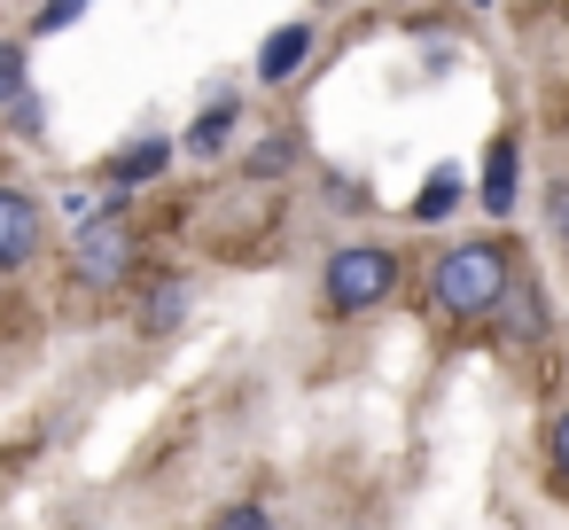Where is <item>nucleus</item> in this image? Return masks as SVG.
<instances>
[{
  "mask_svg": "<svg viewBox=\"0 0 569 530\" xmlns=\"http://www.w3.org/2000/svg\"><path fill=\"white\" fill-rule=\"evenodd\" d=\"M507 289H515V258L499 234H468V242L437 250V266H429V312H445V320H483L507 304Z\"/></svg>",
  "mask_w": 569,
  "mask_h": 530,
  "instance_id": "nucleus-1",
  "label": "nucleus"
},
{
  "mask_svg": "<svg viewBox=\"0 0 569 530\" xmlns=\"http://www.w3.org/2000/svg\"><path fill=\"white\" fill-rule=\"evenodd\" d=\"M320 297H328V312H343V320H359V312H382L390 297H398V250L390 242H336L328 250V266H320Z\"/></svg>",
  "mask_w": 569,
  "mask_h": 530,
  "instance_id": "nucleus-2",
  "label": "nucleus"
},
{
  "mask_svg": "<svg viewBox=\"0 0 569 530\" xmlns=\"http://www.w3.org/2000/svg\"><path fill=\"white\" fill-rule=\"evenodd\" d=\"M133 258H141V234H133L118 211H102V219H87V227L71 234V273H79L87 289H118V281L133 273Z\"/></svg>",
  "mask_w": 569,
  "mask_h": 530,
  "instance_id": "nucleus-3",
  "label": "nucleus"
},
{
  "mask_svg": "<svg viewBox=\"0 0 569 530\" xmlns=\"http://www.w3.org/2000/svg\"><path fill=\"white\" fill-rule=\"evenodd\" d=\"M40 234H48L40 203H32L24 188H0V273L32 266V258H40Z\"/></svg>",
  "mask_w": 569,
  "mask_h": 530,
  "instance_id": "nucleus-4",
  "label": "nucleus"
},
{
  "mask_svg": "<svg viewBox=\"0 0 569 530\" xmlns=\"http://www.w3.org/2000/svg\"><path fill=\"white\" fill-rule=\"evenodd\" d=\"M483 211L491 219H515V203H522V141L515 133H499L491 149H483Z\"/></svg>",
  "mask_w": 569,
  "mask_h": 530,
  "instance_id": "nucleus-5",
  "label": "nucleus"
},
{
  "mask_svg": "<svg viewBox=\"0 0 569 530\" xmlns=\"http://www.w3.org/2000/svg\"><path fill=\"white\" fill-rule=\"evenodd\" d=\"M305 56H312V24H281V32H266V48H258V79L266 87H289L297 71H305Z\"/></svg>",
  "mask_w": 569,
  "mask_h": 530,
  "instance_id": "nucleus-6",
  "label": "nucleus"
},
{
  "mask_svg": "<svg viewBox=\"0 0 569 530\" xmlns=\"http://www.w3.org/2000/svg\"><path fill=\"white\" fill-rule=\"evenodd\" d=\"M172 164V141H157V133H141V141H126L110 164H102V180H110V196H126V188H141V180H157Z\"/></svg>",
  "mask_w": 569,
  "mask_h": 530,
  "instance_id": "nucleus-7",
  "label": "nucleus"
},
{
  "mask_svg": "<svg viewBox=\"0 0 569 530\" xmlns=\"http://www.w3.org/2000/svg\"><path fill=\"white\" fill-rule=\"evenodd\" d=\"M234 126H242V102H234V94L203 102V118L188 126V157H219V149L234 141Z\"/></svg>",
  "mask_w": 569,
  "mask_h": 530,
  "instance_id": "nucleus-8",
  "label": "nucleus"
},
{
  "mask_svg": "<svg viewBox=\"0 0 569 530\" xmlns=\"http://www.w3.org/2000/svg\"><path fill=\"white\" fill-rule=\"evenodd\" d=\"M188 297H196L188 281H157V289L141 297V336H172V328L188 320Z\"/></svg>",
  "mask_w": 569,
  "mask_h": 530,
  "instance_id": "nucleus-9",
  "label": "nucleus"
},
{
  "mask_svg": "<svg viewBox=\"0 0 569 530\" xmlns=\"http://www.w3.org/2000/svg\"><path fill=\"white\" fill-rule=\"evenodd\" d=\"M460 188H468V180H460V164H437V172L421 180V196H413V219H421V227H437V219L460 203Z\"/></svg>",
  "mask_w": 569,
  "mask_h": 530,
  "instance_id": "nucleus-10",
  "label": "nucleus"
},
{
  "mask_svg": "<svg viewBox=\"0 0 569 530\" xmlns=\"http://www.w3.org/2000/svg\"><path fill=\"white\" fill-rule=\"evenodd\" d=\"M546 476H553V491H569V406L546 421Z\"/></svg>",
  "mask_w": 569,
  "mask_h": 530,
  "instance_id": "nucleus-11",
  "label": "nucleus"
},
{
  "mask_svg": "<svg viewBox=\"0 0 569 530\" xmlns=\"http://www.w3.org/2000/svg\"><path fill=\"white\" fill-rule=\"evenodd\" d=\"M87 9H94V0H48V9L32 17V40H56V32H71Z\"/></svg>",
  "mask_w": 569,
  "mask_h": 530,
  "instance_id": "nucleus-12",
  "label": "nucleus"
},
{
  "mask_svg": "<svg viewBox=\"0 0 569 530\" xmlns=\"http://www.w3.org/2000/svg\"><path fill=\"white\" fill-rule=\"evenodd\" d=\"M211 530H281V522H273L258 499H234V507H219V522H211Z\"/></svg>",
  "mask_w": 569,
  "mask_h": 530,
  "instance_id": "nucleus-13",
  "label": "nucleus"
},
{
  "mask_svg": "<svg viewBox=\"0 0 569 530\" xmlns=\"http://www.w3.org/2000/svg\"><path fill=\"white\" fill-rule=\"evenodd\" d=\"M546 227H553V242H561V258H569V172L546 180Z\"/></svg>",
  "mask_w": 569,
  "mask_h": 530,
  "instance_id": "nucleus-14",
  "label": "nucleus"
},
{
  "mask_svg": "<svg viewBox=\"0 0 569 530\" xmlns=\"http://www.w3.org/2000/svg\"><path fill=\"white\" fill-rule=\"evenodd\" d=\"M17 94H24V48H17V40H0V110H9Z\"/></svg>",
  "mask_w": 569,
  "mask_h": 530,
  "instance_id": "nucleus-15",
  "label": "nucleus"
},
{
  "mask_svg": "<svg viewBox=\"0 0 569 530\" xmlns=\"http://www.w3.org/2000/svg\"><path fill=\"white\" fill-rule=\"evenodd\" d=\"M289 164H297V133H281V141H266L250 157V172H289Z\"/></svg>",
  "mask_w": 569,
  "mask_h": 530,
  "instance_id": "nucleus-16",
  "label": "nucleus"
},
{
  "mask_svg": "<svg viewBox=\"0 0 569 530\" xmlns=\"http://www.w3.org/2000/svg\"><path fill=\"white\" fill-rule=\"evenodd\" d=\"M9 110H17V133H40V94H32V87H24Z\"/></svg>",
  "mask_w": 569,
  "mask_h": 530,
  "instance_id": "nucleus-17",
  "label": "nucleus"
},
{
  "mask_svg": "<svg viewBox=\"0 0 569 530\" xmlns=\"http://www.w3.org/2000/svg\"><path fill=\"white\" fill-rule=\"evenodd\" d=\"M468 9H491V0H468Z\"/></svg>",
  "mask_w": 569,
  "mask_h": 530,
  "instance_id": "nucleus-18",
  "label": "nucleus"
}]
</instances>
